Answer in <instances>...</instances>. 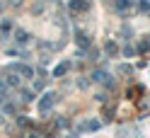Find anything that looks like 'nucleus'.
I'll list each match as a JSON object with an SVG mask.
<instances>
[{
    "mask_svg": "<svg viewBox=\"0 0 150 138\" xmlns=\"http://www.w3.org/2000/svg\"><path fill=\"white\" fill-rule=\"evenodd\" d=\"M51 104H53V95H44V99L39 102V112H41V114H44V112H49Z\"/></svg>",
    "mask_w": 150,
    "mask_h": 138,
    "instance_id": "1",
    "label": "nucleus"
},
{
    "mask_svg": "<svg viewBox=\"0 0 150 138\" xmlns=\"http://www.w3.org/2000/svg\"><path fill=\"white\" fill-rule=\"evenodd\" d=\"M70 10H73V12L87 10V0H70Z\"/></svg>",
    "mask_w": 150,
    "mask_h": 138,
    "instance_id": "2",
    "label": "nucleus"
},
{
    "mask_svg": "<svg viewBox=\"0 0 150 138\" xmlns=\"http://www.w3.org/2000/svg\"><path fill=\"white\" fill-rule=\"evenodd\" d=\"M68 70H70V63L65 61V63H61V66H56V70H53V78H61V75H65Z\"/></svg>",
    "mask_w": 150,
    "mask_h": 138,
    "instance_id": "3",
    "label": "nucleus"
},
{
    "mask_svg": "<svg viewBox=\"0 0 150 138\" xmlns=\"http://www.w3.org/2000/svg\"><path fill=\"white\" fill-rule=\"evenodd\" d=\"M131 3L133 0H116V10H126V7H131Z\"/></svg>",
    "mask_w": 150,
    "mask_h": 138,
    "instance_id": "4",
    "label": "nucleus"
},
{
    "mask_svg": "<svg viewBox=\"0 0 150 138\" xmlns=\"http://www.w3.org/2000/svg\"><path fill=\"white\" fill-rule=\"evenodd\" d=\"M12 70H17V73H24V75H32V68H27V66H12Z\"/></svg>",
    "mask_w": 150,
    "mask_h": 138,
    "instance_id": "5",
    "label": "nucleus"
},
{
    "mask_svg": "<svg viewBox=\"0 0 150 138\" xmlns=\"http://www.w3.org/2000/svg\"><path fill=\"white\" fill-rule=\"evenodd\" d=\"M17 41H20V44H27V32H17Z\"/></svg>",
    "mask_w": 150,
    "mask_h": 138,
    "instance_id": "6",
    "label": "nucleus"
},
{
    "mask_svg": "<svg viewBox=\"0 0 150 138\" xmlns=\"http://www.w3.org/2000/svg\"><path fill=\"white\" fill-rule=\"evenodd\" d=\"M92 78H95V80H104L107 75H104V73H102V70H97V73H95V75H92Z\"/></svg>",
    "mask_w": 150,
    "mask_h": 138,
    "instance_id": "7",
    "label": "nucleus"
},
{
    "mask_svg": "<svg viewBox=\"0 0 150 138\" xmlns=\"http://www.w3.org/2000/svg\"><path fill=\"white\" fill-rule=\"evenodd\" d=\"M107 53H116V46L114 44H107Z\"/></svg>",
    "mask_w": 150,
    "mask_h": 138,
    "instance_id": "8",
    "label": "nucleus"
},
{
    "mask_svg": "<svg viewBox=\"0 0 150 138\" xmlns=\"http://www.w3.org/2000/svg\"><path fill=\"white\" fill-rule=\"evenodd\" d=\"M32 138H39V136H32Z\"/></svg>",
    "mask_w": 150,
    "mask_h": 138,
    "instance_id": "9",
    "label": "nucleus"
}]
</instances>
